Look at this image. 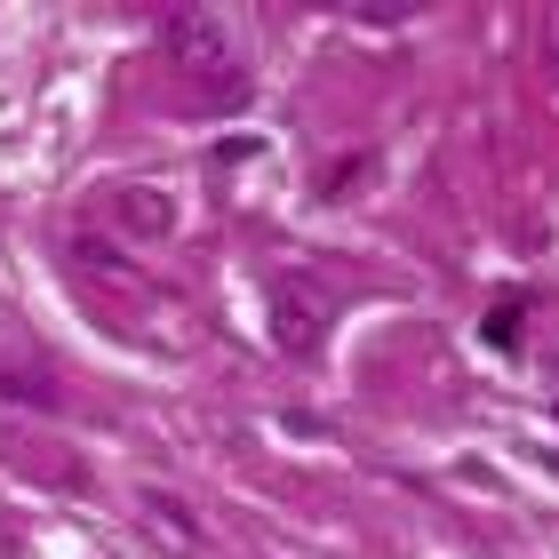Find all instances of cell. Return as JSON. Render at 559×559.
I'll return each instance as SVG.
<instances>
[{"instance_id":"7a4b0ae2","label":"cell","mask_w":559,"mask_h":559,"mask_svg":"<svg viewBox=\"0 0 559 559\" xmlns=\"http://www.w3.org/2000/svg\"><path fill=\"white\" fill-rule=\"evenodd\" d=\"M272 344L296 352V360L328 344V288H320V280H304V272L272 280Z\"/></svg>"},{"instance_id":"6da1fadb","label":"cell","mask_w":559,"mask_h":559,"mask_svg":"<svg viewBox=\"0 0 559 559\" xmlns=\"http://www.w3.org/2000/svg\"><path fill=\"white\" fill-rule=\"evenodd\" d=\"M160 33H168V57L176 72H185L192 88H209L233 105L240 96V57H233V24H224L216 9H168L160 16Z\"/></svg>"},{"instance_id":"3957f363","label":"cell","mask_w":559,"mask_h":559,"mask_svg":"<svg viewBox=\"0 0 559 559\" xmlns=\"http://www.w3.org/2000/svg\"><path fill=\"white\" fill-rule=\"evenodd\" d=\"M120 216H129L136 233H168V224H176V200H168V192H120Z\"/></svg>"}]
</instances>
